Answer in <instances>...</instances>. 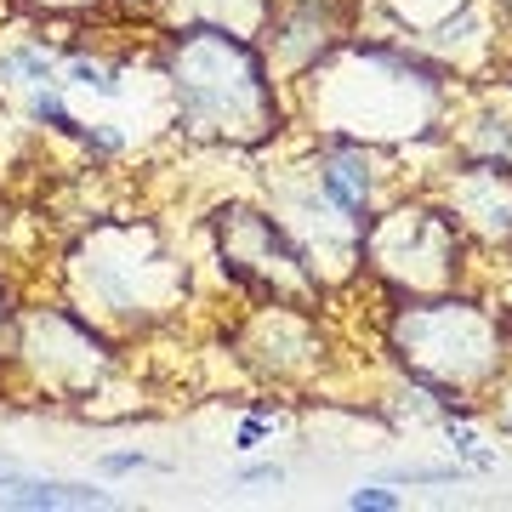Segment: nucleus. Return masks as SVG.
<instances>
[{"instance_id":"obj_18","label":"nucleus","mask_w":512,"mask_h":512,"mask_svg":"<svg viewBox=\"0 0 512 512\" xmlns=\"http://www.w3.org/2000/svg\"><path fill=\"white\" fill-rule=\"evenodd\" d=\"M234 484H285V467H279V461H251V467H239L234 473Z\"/></svg>"},{"instance_id":"obj_10","label":"nucleus","mask_w":512,"mask_h":512,"mask_svg":"<svg viewBox=\"0 0 512 512\" xmlns=\"http://www.w3.org/2000/svg\"><path fill=\"white\" fill-rule=\"evenodd\" d=\"M126 80H131V57H103V52H86V46L63 52V69H57L63 92H86L97 103H120L131 92Z\"/></svg>"},{"instance_id":"obj_2","label":"nucleus","mask_w":512,"mask_h":512,"mask_svg":"<svg viewBox=\"0 0 512 512\" xmlns=\"http://www.w3.org/2000/svg\"><path fill=\"white\" fill-rule=\"evenodd\" d=\"M69 302L103 330H148L188 296V262L154 222L109 217L69 251Z\"/></svg>"},{"instance_id":"obj_6","label":"nucleus","mask_w":512,"mask_h":512,"mask_svg":"<svg viewBox=\"0 0 512 512\" xmlns=\"http://www.w3.org/2000/svg\"><path fill=\"white\" fill-rule=\"evenodd\" d=\"M211 234H217L222 274L234 279L245 296H256V302H291V308L325 302V279L313 274L308 256L296 251L291 234H285L268 211L228 200L217 217H211Z\"/></svg>"},{"instance_id":"obj_20","label":"nucleus","mask_w":512,"mask_h":512,"mask_svg":"<svg viewBox=\"0 0 512 512\" xmlns=\"http://www.w3.org/2000/svg\"><path fill=\"white\" fill-rule=\"evenodd\" d=\"M12 319H18V308H12V285L0 279V359H6V336H12Z\"/></svg>"},{"instance_id":"obj_12","label":"nucleus","mask_w":512,"mask_h":512,"mask_svg":"<svg viewBox=\"0 0 512 512\" xmlns=\"http://www.w3.org/2000/svg\"><path fill=\"white\" fill-rule=\"evenodd\" d=\"M57 69H63V57H57L46 40H12V46H0V92H40V86H57Z\"/></svg>"},{"instance_id":"obj_15","label":"nucleus","mask_w":512,"mask_h":512,"mask_svg":"<svg viewBox=\"0 0 512 512\" xmlns=\"http://www.w3.org/2000/svg\"><path fill=\"white\" fill-rule=\"evenodd\" d=\"M387 484H467V478H478L467 461H444V467H421V461H404V467H393V473H382Z\"/></svg>"},{"instance_id":"obj_3","label":"nucleus","mask_w":512,"mask_h":512,"mask_svg":"<svg viewBox=\"0 0 512 512\" xmlns=\"http://www.w3.org/2000/svg\"><path fill=\"white\" fill-rule=\"evenodd\" d=\"M393 348L410 365V382H433L444 393H478L507 365V336L501 319L478 302L444 296H404L393 308Z\"/></svg>"},{"instance_id":"obj_14","label":"nucleus","mask_w":512,"mask_h":512,"mask_svg":"<svg viewBox=\"0 0 512 512\" xmlns=\"http://www.w3.org/2000/svg\"><path fill=\"white\" fill-rule=\"evenodd\" d=\"M274 433H279V404H251V410L239 416V427H234V450L251 456V450H262Z\"/></svg>"},{"instance_id":"obj_17","label":"nucleus","mask_w":512,"mask_h":512,"mask_svg":"<svg viewBox=\"0 0 512 512\" xmlns=\"http://www.w3.org/2000/svg\"><path fill=\"white\" fill-rule=\"evenodd\" d=\"M126 473H160V461L143 456V450H109V456H97V478H126Z\"/></svg>"},{"instance_id":"obj_9","label":"nucleus","mask_w":512,"mask_h":512,"mask_svg":"<svg viewBox=\"0 0 512 512\" xmlns=\"http://www.w3.org/2000/svg\"><path fill=\"white\" fill-rule=\"evenodd\" d=\"M0 507L6 512H103L114 495L103 484H74V478H40L23 467H0Z\"/></svg>"},{"instance_id":"obj_22","label":"nucleus","mask_w":512,"mask_h":512,"mask_svg":"<svg viewBox=\"0 0 512 512\" xmlns=\"http://www.w3.org/2000/svg\"><path fill=\"white\" fill-rule=\"evenodd\" d=\"M507 427H512V399H507Z\"/></svg>"},{"instance_id":"obj_16","label":"nucleus","mask_w":512,"mask_h":512,"mask_svg":"<svg viewBox=\"0 0 512 512\" xmlns=\"http://www.w3.org/2000/svg\"><path fill=\"white\" fill-rule=\"evenodd\" d=\"M348 507L353 512H399L404 495L387 484V478H376V484H359V490H348Z\"/></svg>"},{"instance_id":"obj_1","label":"nucleus","mask_w":512,"mask_h":512,"mask_svg":"<svg viewBox=\"0 0 512 512\" xmlns=\"http://www.w3.org/2000/svg\"><path fill=\"white\" fill-rule=\"evenodd\" d=\"M160 80L177 103V131L194 143L262 148L285 126L279 80L251 35H228L211 23H171Z\"/></svg>"},{"instance_id":"obj_8","label":"nucleus","mask_w":512,"mask_h":512,"mask_svg":"<svg viewBox=\"0 0 512 512\" xmlns=\"http://www.w3.org/2000/svg\"><path fill=\"white\" fill-rule=\"evenodd\" d=\"M444 211L456 217L461 234L484 245H512V165L501 160H467L444 183Z\"/></svg>"},{"instance_id":"obj_4","label":"nucleus","mask_w":512,"mask_h":512,"mask_svg":"<svg viewBox=\"0 0 512 512\" xmlns=\"http://www.w3.org/2000/svg\"><path fill=\"white\" fill-rule=\"evenodd\" d=\"M467 234L444 205L404 200L393 211H376L365 228V268L399 296H444L456 291Z\"/></svg>"},{"instance_id":"obj_21","label":"nucleus","mask_w":512,"mask_h":512,"mask_svg":"<svg viewBox=\"0 0 512 512\" xmlns=\"http://www.w3.org/2000/svg\"><path fill=\"white\" fill-rule=\"evenodd\" d=\"M120 12H137V18H148V12H171V0H114Z\"/></svg>"},{"instance_id":"obj_5","label":"nucleus","mask_w":512,"mask_h":512,"mask_svg":"<svg viewBox=\"0 0 512 512\" xmlns=\"http://www.w3.org/2000/svg\"><path fill=\"white\" fill-rule=\"evenodd\" d=\"M6 359L29 370V382L52 399H92L114 370V348L103 325H92L74 302L23 308L12 319V336H6Z\"/></svg>"},{"instance_id":"obj_11","label":"nucleus","mask_w":512,"mask_h":512,"mask_svg":"<svg viewBox=\"0 0 512 512\" xmlns=\"http://www.w3.org/2000/svg\"><path fill=\"white\" fill-rule=\"evenodd\" d=\"M274 18V0H171V23H211L228 35H262Z\"/></svg>"},{"instance_id":"obj_7","label":"nucleus","mask_w":512,"mask_h":512,"mask_svg":"<svg viewBox=\"0 0 512 512\" xmlns=\"http://www.w3.org/2000/svg\"><path fill=\"white\" fill-rule=\"evenodd\" d=\"M313 308H291V302H256V313L234 330L239 359L262 376H296L325 359V336L308 319Z\"/></svg>"},{"instance_id":"obj_19","label":"nucleus","mask_w":512,"mask_h":512,"mask_svg":"<svg viewBox=\"0 0 512 512\" xmlns=\"http://www.w3.org/2000/svg\"><path fill=\"white\" fill-rule=\"evenodd\" d=\"M35 12H52V18H80V12H92L97 0H29Z\"/></svg>"},{"instance_id":"obj_23","label":"nucleus","mask_w":512,"mask_h":512,"mask_svg":"<svg viewBox=\"0 0 512 512\" xmlns=\"http://www.w3.org/2000/svg\"><path fill=\"white\" fill-rule=\"evenodd\" d=\"M507 12H512V0H507Z\"/></svg>"},{"instance_id":"obj_13","label":"nucleus","mask_w":512,"mask_h":512,"mask_svg":"<svg viewBox=\"0 0 512 512\" xmlns=\"http://www.w3.org/2000/svg\"><path fill=\"white\" fill-rule=\"evenodd\" d=\"M23 114H29V126L52 131V137H80L86 131V120L69 109V92L63 86H40V92H23Z\"/></svg>"}]
</instances>
